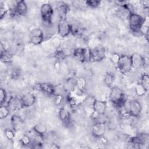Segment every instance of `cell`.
Returning a JSON list of instances; mask_svg holds the SVG:
<instances>
[{
	"label": "cell",
	"instance_id": "obj_1",
	"mask_svg": "<svg viewBox=\"0 0 149 149\" xmlns=\"http://www.w3.org/2000/svg\"><path fill=\"white\" fill-rule=\"evenodd\" d=\"M109 99L113 105L118 108L123 107L126 100L123 90L116 86L112 87L109 94Z\"/></svg>",
	"mask_w": 149,
	"mask_h": 149
},
{
	"label": "cell",
	"instance_id": "obj_2",
	"mask_svg": "<svg viewBox=\"0 0 149 149\" xmlns=\"http://www.w3.org/2000/svg\"><path fill=\"white\" fill-rule=\"evenodd\" d=\"M129 25L132 33H140V29L144 23V18L135 12L131 13L128 17Z\"/></svg>",
	"mask_w": 149,
	"mask_h": 149
},
{
	"label": "cell",
	"instance_id": "obj_3",
	"mask_svg": "<svg viewBox=\"0 0 149 149\" xmlns=\"http://www.w3.org/2000/svg\"><path fill=\"white\" fill-rule=\"evenodd\" d=\"M118 69L123 74H127L133 69L130 56L122 55L116 64Z\"/></svg>",
	"mask_w": 149,
	"mask_h": 149
},
{
	"label": "cell",
	"instance_id": "obj_4",
	"mask_svg": "<svg viewBox=\"0 0 149 149\" xmlns=\"http://www.w3.org/2000/svg\"><path fill=\"white\" fill-rule=\"evenodd\" d=\"M125 107L127 109L130 117L137 118L140 116L141 112V105L137 100H131L126 101Z\"/></svg>",
	"mask_w": 149,
	"mask_h": 149
},
{
	"label": "cell",
	"instance_id": "obj_5",
	"mask_svg": "<svg viewBox=\"0 0 149 149\" xmlns=\"http://www.w3.org/2000/svg\"><path fill=\"white\" fill-rule=\"evenodd\" d=\"M40 13L43 22L47 26H49L51 24L54 14V10L51 5L48 3H43L40 8Z\"/></svg>",
	"mask_w": 149,
	"mask_h": 149
},
{
	"label": "cell",
	"instance_id": "obj_6",
	"mask_svg": "<svg viewBox=\"0 0 149 149\" xmlns=\"http://www.w3.org/2000/svg\"><path fill=\"white\" fill-rule=\"evenodd\" d=\"M73 56L81 62L91 61L90 49L85 48H77L73 51Z\"/></svg>",
	"mask_w": 149,
	"mask_h": 149
},
{
	"label": "cell",
	"instance_id": "obj_7",
	"mask_svg": "<svg viewBox=\"0 0 149 149\" xmlns=\"http://www.w3.org/2000/svg\"><path fill=\"white\" fill-rule=\"evenodd\" d=\"M57 31L62 38L66 37L70 34V24L66 18L59 19L57 25Z\"/></svg>",
	"mask_w": 149,
	"mask_h": 149
},
{
	"label": "cell",
	"instance_id": "obj_8",
	"mask_svg": "<svg viewBox=\"0 0 149 149\" xmlns=\"http://www.w3.org/2000/svg\"><path fill=\"white\" fill-rule=\"evenodd\" d=\"M44 40V34L43 31L39 28L33 29L29 35L30 42L34 45H38L41 44Z\"/></svg>",
	"mask_w": 149,
	"mask_h": 149
},
{
	"label": "cell",
	"instance_id": "obj_9",
	"mask_svg": "<svg viewBox=\"0 0 149 149\" xmlns=\"http://www.w3.org/2000/svg\"><path fill=\"white\" fill-rule=\"evenodd\" d=\"M106 51L102 46H97L90 49L91 61L94 62H101L105 58Z\"/></svg>",
	"mask_w": 149,
	"mask_h": 149
},
{
	"label": "cell",
	"instance_id": "obj_10",
	"mask_svg": "<svg viewBox=\"0 0 149 149\" xmlns=\"http://www.w3.org/2000/svg\"><path fill=\"white\" fill-rule=\"evenodd\" d=\"M107 130L106 122H95L91 128V134L95 138L102 137Z\"/></svg>",
	"mask_w": 149,
	"mask_h": 149
},
{
	"label": "cell",
	"instance_id": "obj_11",
	"mask_svg": "<svg viewBox=\"0 0 149 149\" xmlns=\"http://www.w3.org/2000/svg\"><path fill=\"white\" fill-rule=\"evenodd\" d=\"M6 106L10 111H17L23 108L21 98L17 96H12L7 102Z\"/></svg>",
	"mask_w": 149,
	"mask_h": 149
},
{
	"label": "cell",
	"instance_id": "obj_12",
	"mask_svg": "<svg viewBox=\"0 0 149 149\" xmlns=\"http://www.w3.org/2000/svg\"><path fill=\"white\" fill-rule=\"evenodd\" d=\"M132 67L136 69L143 68L146 64V60L143 56L139 53H134L131 56Z\"/></svg>",
	"mask_w": 149,
	"mask_h": 149
},
{
	"label": "cell",
	"instance_id": "obj_13",
	"mask_svg": "<svg viewBox=\"0 0 149 149\" xmlns=\"http://www.w3.org/2000/svg\"><path fill=\"white\" fill-rule=\"evenodd\" d=\"M92 107L95 113L98 115H104L107 110V104L105 101L95 100Z\"/></svg>",
	"mask_w": 149,
	"mask_h": 149
},
{
	"label": "cell",
	"instance_id": "obj_14",
	"mask_svg": "<svg viewBox=\"0 0 149 149\" xmlns=\"http://www.w3.org/2000/svg\"><path fill=\"white\" fill-rule=\"evenodd\" d=\"M10 123L12 129L15 131L21 130L24 126V120L19 115H13L10 118Z\"/></svg>",
	"mask_w": 149,
	"mask_h": 149
},
{
	"label": "cell",
	"instance_id": "obj_15",
	"mask_svg": "<svg viewBox=\"0 0 149 149\" xmlns=\"http://www.w3.org/2000/svg\"><path fill=\"white\" fill-rule=\"evenodd\" d=\"M20 98L24 108H29L33 106L36 101L35 95L30 93H27L23 94Z\"/></svg>",
	"mask_w": 149,
	"mask_h": 149
},
{
	"label": "cell",
	"instance_id": "obj_16",
	"mask_svg": "<svg viewBox=\"0 0 149 149\" xmlns=\"http://www.w3.org/2000/svg\"><path fill=\"white\" fill-rule=\"evenodd\" d=\"M38 89L41 92L49 95L55 94V89L54 86L49 83H40L37 84Z\"/></svg>",
	"mask_w": 149,
	"mask_h": 149
},
{
	"label": "cell",
	"instance_id": "obj_17",
	"mask_svg": "<svg viewBox=\"0 0 149 149\" xmlns=\"http://www.w3.org/2000/svg\"><path fill=\"white\" fill-rule=\"evenodd\" d=\"M1 61L4 63H10L12 62L13 55L9 51L6 49L3 46L2 43L1 44Z\"/></svg>",
	"mask_w": 149,
	"mask_h": 149
},
{
	"label": "cell",
	"instance_id": "obj_18",
	"mask_svg": "<svg viewBox=\"0 0 149 149\" xmlns=\"http://www.w3.org/2000/svg\"><path fill=\"white\" fill-rule=\"evenodd\" d=\"M27 10L28 7L25 1H19L16 2L15 7V11L16 15L19 16H24L27 13Z\"/></svg>",
	"mask_w": 149,
	"mask_h": 149
},
{
	"label": "cell",
	"instance_id": "obj_19",
	"mask_svg": "<svg viewBox=\"0 0 149 149\" xmlns=\"http://www.w3.org/2000/svg\"><path fill=\"white\" fill-rule=\"evenodd\" d=\"M56 9L59 15L60 19L66 18V15L69 11V7L68 5L64 2H59L57 4Z\"/></svg>",
	"mask_w": 149,
	"mask_h": 149
},
{
	"label": "cell",
	"instance_id": "obj_20",
	"mask_svg": "<svg viewBox=\"0 0 149 149\" xmlns=\"http://www.w3.org/2000/svg\"><path fill=\"white\" fill-rule=\"evenodd\" d=\"M58 115L59 117L61 119V120L65 124V125H68L70 123V114L69 111L62 107L60 108L58 112Z\"/></svg>",
	"mask_w": 149,
	"mask_h": 149
},
{
	"label": "cell",
	"instance_id": "obj_21",
	"mask_svg": "<svg viewBox=\"0 0 149 149\" xmlns=\"http://www.w3.org/2000/svg\"><path fill=\"white\" fill-rule=\"evenodd\" d=\"M76 79H74V77H69L65 83V84H64L65 90L66 91H68L69 93L74 91L76 87Z\"/></svg>",
	"mask_w": 149,
	"mask_h": 149
},
{
	"label": "cell",
	"instance_id": "obj_22",
	"mask_svg": "<svg viewBox=\"0 0 149 149\" xmlns=\"http://www.w3.org/2000/svg\"><path fill=\"white\" fill-rule=\"evenodd\" d=\"M70 33L73 36H79L83 32L82 27L79 23H70Z\"/></svg>",
	"mask_w": 149,
	"mask_h": 149
},
{
	"label": "cell",
	"instance_id": "obj_23",
	"mask_svg": "<svg viewBox=\"0 0 149 149\" xmlns=\"http://www.w3.org/2000/svg\"><path fill=\"white\" fill-rule=\"evenodd\" d=\"M86 85H87V81H86V79L83 77H80L78 78L77 79H76L75 88H76L78 90H79L80 91L82 92L86 88Z\"/></svg>",
	"mask_w": 149,
	"mask_h": 149
},
{
	"label": "cell",
	"instance_id": "obj_24",
	"mask_svg": "<svg viewBox=\"0 0 149 149\" xmlns=\"http://www.w3.org/2000/svg\"><path fill=\"white\" fill-rule=\"evenodd\" d=\"M32 129L37 134L43 137L47 131V127H45V126L41 123H37L32 128Z\"/></svg>",
	"mask_w": 149,
	"mask_h": 149
},
{
	"label": "cell",
	"instance_id": "obj_25",
	"mask_svg": "<svg viewBox=\"0 0 149 149\" xmlns=\"http://www.w3.org/2000/svg\"><path fill=\"white\" fill-rule=\"evenodd\" d=\"M140 84L147 91H148L149 88V77L148 74L143 73L141 76Z\"/></svg>",
	"mask_w": 149,
	"mask_h": 149
},
{
	"label": "cell",
	"instance_id": "obj_26",
	"mask_svg": "<svg viewBox=\"0 0 149 149\" xmlns=\"http://www.w3.org/2000/svg\"><path fill=\"white\" fill-rule=\"evenodd\" d=\"M114 80H115V77L113 74H112V73H107L104 77V83L107 87H111L113 83Z\"/></svg>",
	"mask_w": 149,
	"mask_h": 149
},
{
	"label": "cell",
	"instance_id": "obj_27",
	"mask_svg": "<svg viewBox=\"0 0 149 149\" xmlns=\"http://www.w3.org/2000/svg\"><path fill=\"white\" fill-rule=\"evenodd\" d=\"M10 110L6 105H1L0 107V119H3L6 118L10 113Z\"/></svg>",
	"mask_w": 149,
	"mask_h": 149
},
{
	"label": "cell",
	"instance_id": "obj_28",
	"mask_svg": "<svg viewBox=\"0 0 149 149\" xmlns=\"http://www.w3.org/2000/svg\"><path fill=\"white\" fill-rule=\"evenodd\" d=\"M20 143L22 146L27 147L31 144V139L29 134H24L20 138Z\"/></svg>",
	"mask_w": 149,
	"mask_h": 149
},
{
	"label": "cell",
	"instance_id": "obj_29",
	"mask_svg": "<svg viewBox=\"0 0 149 149\" xmlns=\"http://www.w3.org/2000/svg\"><path fill=\"white\" fill-rule=\"evenodd\" d=\"M67 56L65 51L62 49H58L55 54L54 56L58 61H62L65 59L66 56Z\"/></svg>",
	"mask_w": 149,
	"mask_h": 149
},
{
	"label": "cell",
	"instance_id": "obj_30",
	"mask_svg": "<svg viewBox=\"0 0 149 149\" xmlns=\"http://www.w3.org/2000/svg\"><path fill=\"white\" fill-rule=\"evenodd\" d=\"M5 137L9 140H13L15 137V131L12 128H7L4 131Z\"/></svg>",
	"mask_w": 149,
	"mask_h": 149
},
{
	"label": "cell",
	"instance_id": "obj_31",
	"mask_svg": "<svg viewBox=\"0 0 149 149\" xmlns=\"http://www.w3.org/2000/svg\"><path fill=\"white\" fill-rule=\"evenodd\" d=\"M87 6H88L91 8H97L101 5V1L98 0H89L85 1Z\"/></svg>",
	"mask_w": 149,
	"mask_h": 149
},
{
	"label": "cell",
	"instance_id": "obj_32",
	"mask_svg": "<svg viewBox=\"0 0 149 149\" xmlns=\"http://www.w3.org/2000/svg\"><path fill=\"white\" fill-rule=\"evenodd\" d=\"M146 92H147V91L144 89V88L140 83H139L136 86V87L135 88V93L137 95L140 96V97L143 96L146 94Z\"/></svg>",
	"mask_w": 149,
	"mask_h": 149
},
{
	"label": "cell",
	"instance_id": "obj_33",
	"mask_svg": "<svg viewBox=\"0 0 149 149\" xmlns=\"http://www.w3.org/2000/svg\"><path fill=\"white\" fill-rule=\"evenodd\" d=\"M7 100V93L6 90L3 88H1L0 90V101H1V105H3Z\"/></svg>",
	"mask_w": 149,
	"mask_h": 149
},
{
	"label": "cell",
	"instance_id": "obj_34",
	"mask_svg": "<svg viewBox=\"0 0 149 149\" xmlns=\"http://www.w3.org/2000/svg\"><path fill=\"white\" fill-rule=\"evenodd\" d=\"M7 12H8V9L5 7V5H3V3H2L1 2V6H0V18H1V19H2L5 17V16L6 15Z\"/></svg>",
	"mask_w": 149,
	"mask_h": 149
},
{
	"label": "cell",
	"instance_id": "obj_35",
	"mask_svg": "<svg viewBox=\"0 0 149 149\" xmlns=\"http://www.w3.org/2000/svg\"><path fill=\"white\" fill-rule=\"evenodd\" d=\"M120 55H119L118 53H113L112 54V55H111L110 57V59L112 61V63H113L114 64H117L119 58H120Z\"/></svg>",
	"mask_w": 149,
	"mask_h": 149
},
{
	"label": "cell",
	"instance_id": "obj_36",
	"mask_svg": "<svg viewBox=\"0 0 149 149\" xmlns=\"http://www.w3.org/2000/svg\"><path fill=\"white\" fill-rule=\"evenodd\" d=\"M55 98H54V102L55 103L56 105H59L62 103L63 97L61 94H54Z\"/></svg>",
	"mask_w": 149,
	"mask_h": 149
},
{
	"label": "cell",
	"instance_id": "obj_37",
	"mask_svg": "<svg viewBox=\"0 0 149 149\" xmlns=\"http://www.w3.org/2000/svg\"><path fill=\"white\" fill-rule=\"evenodd\" d=\"M95 99H94V97H90V96H88L87 97H86V98L84 100V102L86 105H91L93 106V102L94 101Z\"/></svg>",
	"mask_w": 149,
	"mask_h": 149
},
{
	"label": "cell",
	"instance_id": "obj_38",
	"mask_svg": "<svg viewBox=\"0 0 149 149\" xmlns=\"http://www.w3.org/2000/svg\"><path fill=\"white\" fill-rule=\"evenodd\" d=\"M140 2L144 9H147L148 8V6H149V1H147V0L141 1H140Z\"/></svg>",
	"mask_w": 149,
	"mask_h": 149
},
{
	"label": "cell",
	"instance_id": "obj_39",
	"mask_svg": "<svg viewBox=\"0 0 149 149\" xmlns=\"http://www.w3.org/2000/svg\"><path fill=\"white\" fill-rule=\"evenodd\" d=\"M19 70L18 69H14L13 70H12V76L13 77H16V76H18L19 75Z\"/></svg>",
	"mask_w": 149,
	"mask_h": 149
}]
</instances>
